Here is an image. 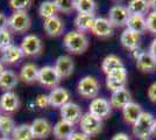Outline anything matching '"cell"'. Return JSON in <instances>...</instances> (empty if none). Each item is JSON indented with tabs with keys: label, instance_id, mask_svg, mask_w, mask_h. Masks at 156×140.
I'll list each match as a JSON object with an SVG mask.
<instances>
[{
	"label": "cell",
	"instance_id": "cell-19",
	"mask_svg": "<svg viewBox=\"0 0 156 140\" xmlns=\"http://www.w3.org/2000/svg\"><path fill=\"white\" fill-rule=\"evenodd\" d=\"M75 133V125L68 121L59 120L52 127V134L57 140H69V138Z\"/></svg>",
	"mask_w": 156,
	"mask_h": 140
},
{
	"label": "cell",
	"instance_id": "cell-6",
	"mask_svg": "<svg viewBox=\"0 0 156 140\" xmlns=\"http://www.w3.org/2000/svg\"><path fill=\"white\" fill-rule=\"evenodd\" d=\"M20 47H21L22 52L25 53V55H27V56H36L43 49V45H42L41 39L37 35H34V34L26 35L22 39V42H21Z\"/></svg>",
	"mask_w": 156,
	"mask_h": 140
},
{
	"label": "cell",
	"instance_id": "cell-42",
	"mask_svg": "<svg viewBox=\"0 0 156 140\" xmlns=\"http://www.w3.org/2000/svg\"><path fill=\"white\" fill-rule=\"evenodd\" d=\"M149 53H150V55H151V56H153V57H154V59L156 60V38L153 41H151V43H150Z\"/></svg>",
	"mask_w": 156,
	"mask_h": 140
},
{
	"label": "cell",
	"instance_id": "cell-39",
	"mask_svg": "<svg viewBox=\"0 0 156 140\" xmlns=\"http://www.w3.org/2000/svg\"><path fill=\"white\" fill-rule=\"evenodd\" d=\"M147 95H148V98L150 99V102L156 103V82L150 84V87L148 88V91H147Z\"/></svg>",
	"mask_w": 156,
	"mask_h": 140
},
{
	"label": "cell",
	"instance_id": "cell-38",
	"mask_svg": "<svg viewBox=\"0 0 156 140\" xmlns=\"http://www.w3.org/2000/svg\"><path fill=\"white\" fill-rule=\"evenodd\" d=\"M36 105L41 109H47L48 106H50V100H49V96L48 95H39L35 99Z\"/></svg>",
	"mask_w": 156,
	"mask_h": 140
},
{
	"label": "cell",
	"instance_id": "cell-40",
	"mask_svg": "<svg viewBox=\"0 0 156 140\" xmlns=\"http://www.w3.org/2000/svg\"><path fill=\"white\" fill-rule=\"evenodd\" d=\"M9 26V18H7L4 13L0 12V31L7 29Z\"/></svg>",
	"mask_w": 156,
	"mask_h": 140
},
{
	"label": "cell",
	"instance_id": "cell-26",
	"mask_svg": "<svg viewBox=\"0 0 156 140\" xmlns=\"http://www.w3.org/2000/svg\"><path fill=\"white\" fill-rule=\"evenodd\" d=\"M126 29H129L132 32L141 35L147 31L146 18L142 15H130L127 23H126Z\"/></svg>",
	"mask_w": 156,
	"mask_h": 140
},
{
	"label": "cell",
	"instance_id": "cell-11",
	"mask_svg": "<svg viewBox=\"0 0 156 140\" xmlns=\"http://www.w3.org/2000/svg\"><path fill=\"white\" fill-rule=\"evenodd\" d=\"M134 57L136 61V68L142 73H153L156 69V60L150 55L149 52L135 50Z\"/></svg>",
	"mask_w": 156,
	"mask_h": 140
},
{
	"label": "cell",
	"instance_id": "cell-10",
	"mask_svg": "<svg viewBox=\"0 0 156 140\" xmlns=\"http://www.w3.org/2000/svg\"><path fill=\"white\" fill-rule=\"evenodd\" d=\"M112 106H111L110 100L105 99V98H94L91 100L90 105H89V113H91L92 116L97 117L99 119L106 118L107 116H110Z\"/></svg>",
	"mask_w": 156,
	"mask_h": 140
},
{
	"label": "cell",
	"instance_id": "cell-1",
	"mask_svg": "<svg viewBox=\"0 0 156 140\" xmlns=\"http://www.w3.org/2000/svg\"><path fill=\"white\" fill-rule=\"evenodd\" d=\"M63 46L72 54H83L89 48V40L84 33L78 31H70L64 35Z\"/></svg>",
	"mask_w": 156,
	"mask_h": 140
},
{
	"label": "cell",
	"instance_id": "cell-24",
	"mask_svg": "<svg viewBox=\"0 0 156 140\" xmlns=\"http://www.w3.org/2000/svg\"><path fill=\"white\" fill-rule=\"evenodd\" d=\"M127 9L130 15H142L149 14L150 4L147 0H132L127 5Z\"/></svg>",
	"mask_w": 156,
	"mask_h": 140
},
{
	"label": "cell",
	"instance_id": "cell-49",
	"mask_svg": "<svg viewBox=\"0 0 156 140\" xmlns=\"http://www.w3.org/2000/svg\"><path fill=\"white\" fill-rule=\"evenodd\" d=\"M147 140H148V139H147Z\"/></svg>",
	"mask_w": 156,
	"mask_h": 140
},
{
	"label": "cell",
	"instance_id": "cell-34",
	"mask_svg": "<svg viewBox=\"0 0 156 140\" xmlns=\"http://www.w3.org/2000/svg\"><path fill=\"white\" fill-rule=\"evenodd\" d=\"M55 2L58 8V12L62 13H71L75 9V1L72 0H56Z\"/></svg>",
	"mask_w": 156,
	"mask_h": 140
},
{
	"label": "cell",
	"instance_id": "cell-23",
	"mask_svg": "<svg viewBox=\"0 0 156 140\" xmlns=\"http://www.w3.org/2000/svg\"><path fill=\"white\" fill-rule=\"evenodd\" d=\"M142 109L141 106L132 102L129 104H127L126 106L122 109V116H124V119L127 124H130V125H134V123L137 120V118L141 116L142 113Z\"/></svg>",
	"mask_w": 156,
	"mask_h": 140
},
{
	"label": "cell",
	"instance_id": "cell-44",
	"mask_svg": "<svg viewBox=\"0 0 156 140\" xmlns=\"http://www.w3.org/2000/svg\"><path fill=\"white\" fill-rule=\"evenodd\" d=\"M150 4V9H153L154 12H156V0H151L149 1Z\"/></svg>",
	"mask_w": 156,
	"mask_h": 140
},
{
	"label": "cell",
	"instance_id": "cell-3",
	"mask_svg": "<svg viewBox=\"0 0 156 140\" xmlns=\"http://www.w3.org/2000/svg\"><path fill=\"white\" fill-rule=\"evenodd\" d=\"M78 93L84 98H97L100 90V85L97 78L93 76H85L78 82Z\"/></svg>",
	"mask_w": 156,
	"mask_h": 140
},
{
	"label": "cell",
	"instance_id": "cell-43",
	"mask_svg": "<svg viewBox=\"0 0 156 140\" xmlns=\"http://www.w3.org/2000/svg\"><path fill=\"white\" fill-rule=\"evenodd\" d=\"M111 140H130V139L126 133H117L115 135H113V138Z\"/></svg>",
	"mask_w": 156,
	"mask_h": 140
},
{
	"label": "cell",
	"instance_id": "cell-5",
	"mask_svg": "<svg viewBox=\"0 0 156 140\" xmlns=\"http://www.w3.org/2000/svg\"><path fill=\"white\" fill-rule=\"evenodd\" d=\"M32 25L30 16L26 11L14 12L9 18V28L15 33H25L27 32Z\"/></svg>",
	"mask_w": 156,
	"mask_h": 140
},
{
	"label": "cell",
	"instance_id": "cell-45",
	"mask_svg": "<svg viewBox=\"0 0 156 140\" xmlns=\"http://www.w3.org/2000/svg\"><path fill=\"white\" fill-rule=\"evenodd\" d=\"M6 69H5V67H4V63H2V61L0 60V75L4 73Z\"/></svg>",
	"mask_w": 156,
	"mask_h": 140
},
{
	"label": "cell",
	"instance_id": "cell-48",
	"mask_svg": "<svg viewBox=\"0 0 156 140\" xmlns=\"http://www.w3.org/2000/svg\"><path fill=\"white\" fill-rule=\"evenodd\" d=\"M1 116H2V114H1V113H0V117H1Z\"/></svg>",
	"mask_w": 156,
	"mask_h": 140
},
{
	"label": "cell",
	"instance_id": "cell-14",
	"mask_svg": "<svg viewBox=\"0 0 156 140\" xmlns=\"http://www.w3.org/2000/svg\"><path fill=\"white\" fill-rule=\"evenodd\" d=\"M55 70L56 73L58 74L59 78H68L70 77L73 73V69H75V62L72 60L70 56L68 55H62L59 56L58 59L55 62Z\"/></svg>",
	"mask_w": 156,
	"mask_h": 140
},
{
	"label": "cell",
	"instance_id": "cell-36",
	"mask_svg": "<svg viewBox=\"0 0 156 140\" xmlns=\"http://www.w3.org/2000/svg\"><path fill=\"white\" fill-rule=\"evenodd\" d=\"M32 1L29 0H11L9 6L14 9V12H20V11H26V8L30 6Z\"/></svg>",
	"mask_w": 156,
	"mask_h": 140
},
{
	"label": "cell",
	"instance_id": "cell-28",
	"mask_svg": "<svg viewBox=\"0 0 156 140\" xmlns=\"http://www.w3.org/2000/svg\"><path fill=\"white\" fill-rule=\"evenodd\" d=\"M121 67H125L124 63H122L121 59L117 55H107L101 63V69L106 75H108L112 71H114Z\"/></svg>",
	"mask_w": 156,
	"mask_h": 140
},
{
	"label": "cell",
	"instance_id": "cell-37",
	"mask_svg": "<svg viewBox=\"0 0 156 140\" xmlns=\"http://www.w3.org/2000/svg\"><path fill=\"white\" fill-rule=\"evenodd\" d=\"M146 23H147V31L156 35V12L154 11L149 12L146 18Z\"/></svg>",
	"mask_w": 156,
	"mask_h": 140
},
{
	"label": "cell",
	"instance_id": "cell-8",
	"mask_svg": "<svg viewBox=\"0 0 156 140\" xmlns=\"http://www.w3.org/2000/svg\"><path fill=\"white\" fill-rule=\"evenodd\" d=\"M130 14L127 9V6L124 5H114L108 11V20L113 25V27L126 26L127 21L129 19Z\"/></svg>",
	"mask_w": 156,
	"mask_h": 140
},
{
	"label": "cell",
	"instance_id": "cell-9",
	"mask_svg": "<svg viewBox=\"0 0 156 140\" xmlns=\"http://www.w3.org/2000/svg\"><path fill=\"white\" fill-rule=\"evenodd\" d=\"M37 82L43 87L54 89L61 82V78H59L58 74L56 73L55 68L51 66H46L40 69Z\"/></svg>",
	"mask_w": 156,
	"mask_h": 140
},
{
	"label": "cell",
	"instance_id": "cell-30",
	"mask_svg": "<svg viewBox=\"0 0 156 140\" xmlns=\"http://www.w3.org/2000/svg\"><path fill=\"white\" fill-rule=\"evenodd\" d=\"M12 139L13 140H34L30 125H28V124H21V125L15 127L13 134H12Z\"/></svg>",
	"mask_w": 156,
	"mask_h": 140
},
{
	"label": "cell",
	"instance_id": "cell-17",
	"mask_svg": "<svg viewBox=\"0 0 156 140\" xmlns=\"http://www.w3.org/2000/svg\"><path fill=\"white\" fill-rule=\"evenodd\" d=\"M91 32L99 38H108L113 34V25L107 18L99 16V18H96V20L93 22Z\"/></svg>",
	"mask_w": 156,
	"mask_h": 140
},
{
	"label": "cell",
	"instance_id": "cell-16",
	"mask_svg": "<svg viewBox=\"0 0 156 140\" xmlns=\"http://www.w3.org/2000/svg\"><path fill=\"white\" fill-rule=\"evenodd\" d=\"M26 55L22 52L21 47L14 46V45H11V46L6 47L5 49L1 50V61L4 63H7V64H14V63H18L22 60Z\"/></svg>",
	"mask_w": 156,
	"mask_h": 140
},
{
	"label": "cell",
	"instance_id": "cell-33",
	"mask_svg": "<svg viewBox=\"0 0 156 140\" xmlns=\"http://www.w3.org/2000/svg\"><path fill=\"white\" fill-rule=\"evenodd\" d=\"M126 83L127 82H124V81H119L115 80V78H111V77H106V87L107 89L113 92H117L121 89H125L126 88Z\"/></svg>",
	"mask_w": 156,
	"mask_h": 140
},
{
	"label": "cell",
	"instance_id": "cell-4",
	"mask_svg": "<svg viewBox=\"0 0 156 140\" xmlns=\"http://www.w3.org/2000/svg\"><path fill=\"white\" fill-rule=\"evenodd\" d=\"M79 127H80L83 133H85L89 137H92V135H97L101 132L103 121H101V119H99V118L87 112V113L83 114L82 119L79 121Z\"/></svg>",
	"mask_w": 156,
	"mask_h": 140
},
{
	"label": "cell",
	"instance_id": "cell-18",
	"mask_svg": "<svg viewBox=\"0 0 156 140\" xmlns=\"http://www.w3.org/2000/svg\"><path fill=\"white\" fill-rule=\"evenodd\" d=\"M120 42L126 49H128L130 52H135V50H139L141 45V35L134 33L129 29H125L120 36Z\"/></svg>",
	"mask_w": 156,
	"mask_h": 140
},
{
	"label": "cell",
	"instance_id": "cell-20",
	"mask_svg": "<svg viewBox=\"0 0 156 140\" xmlns=\"http://www.w3.org/2000/svg\"><path fill=\"white\" fill-rule=\"evenodd\" d=\"M132 93L128 89H121L117 92H113L110 98L111 106L115 109H124L127 104L132 103Z\"/></svg>",
	"mask_w": 156,
	"mask_h": 140
},
{
	"label": "cell",
	"instance_id": "cell-31",
	"mask_svg": "<svg viewBox=\"0 0 156 140\" xmlns=\"http://www.w3.org/2000/svg\"><path fill=\"white\" fill-rule=\"evenodd\" d=\"M58 12V8L56 6L55 1H43L39 7V14L46 19H50L56 16V14Z\"/></svg>",
	"mask_w": 156,
	"mask_h": 140
},
{
	"label": "cell",
	"instance_id": "cell-7",
	"mask_svg": "<svg viewBox=\"0 0 156 140\" xmlns=\"http://www.w3.org/2000/svg\"><path fill=\"white\" fill-rule=\"evenodd\" d=\"M59 112H61L62 120L68 121L72 125L79 123L82 117H83V112H82L80 106L73 102H69L65 105H63L59 109Z\"/></svg>",
	"mask_w": 156,
	"mask_h": 140
},
{
	"label": "cell",
	"instance_id": "cell-22",
	"mask_svg": "<svg viewBox=\"0 0 156 140\" xmlns=\"http://www.w3.org/2000/svg\"><path fill=\"white\" fill-rule=\"evenodd\" d=\"M39 71L40 69L37 68L36 64L34 63H26L20 70L19 78L23 83L27 84H32L34 82H36L39 78Z\"/></svg>",
	"mask_w": 156,
	"mask_h": 140
},
{
	"label": "cell",
	"instance_id": "cell-2",
	"mask_svg": "<svg viewBox=\"0 0 156 140\" xmlns=\"http://www.w3.org/2000/svg\"><path fill=\"white\" fill-rule=\"evenodd\" d=\"M155 118L149 112H142L133 125V134L140 140H147L153 134Z\"/></svg>",
	"mask_w": 156,
	"mask_h": 140
},
{
	"label": "cell",
	"instance_id": "cell-12",
	"mask_svg": "<svg viewBox=\"0 0 156 140\" xmlns=\"http://www.w3.org/2000/svg\"><path fill=\"white\" fill-rule=\"evenodd\" d=\"M34 139H46L52 133L51 124L46 118H36L30 124Z\"/></svg>",
	"mask_w": 156,
	"mask_h": 140
},
{
	"label": "cell",
	"instance_id": "cell-41",
	"mask_svg": "<svg viewBox=\"0 0 156 140\" xmlns=\"http://www.w3.org/2000/svg\"><path fill=\"white\" fill-rule=\"evenodd\" d=\"M69 140H91V138L85 133H83V132H75L69 138Z\"/></svg>",
	"mask_w": 156,
	"mask_h": 140
},
{
	"label": "cell",
	"instance_id": "cell-27",
	"mask_svg": "<svg viewBox=\"0 0 156 140\" xmlns=\"http://www.w3.org/2000/svg\"><path fill=\"white\" fill-rule=\"evenodd\" d=\"M94 20V14H77V16L75 18V26L78 29V32L84 33L91 31Z\"/></svg>",
	"mask_w": 156,
	"mask_h": 140
},
{
	"label": "cell",
	"instance_id": "cell-29",
	"mask_svg": "<svg viewBox=\"0 0 156 140\" xmlns=\"http://www.w3.org/2000/svg\"><path fill=\"white\" fill-rule=\"evenodd\" d=\"M75 9L78 14H94L97 9V2L93 0H76Z\"/></svg>",
	"mask_w": 156,
	"mask_h": 140
},
{
	"label": "cell",
	"instance_id": "cell-13",
	"mask_svg": "<svg viewBox=\"0 0 156 140\" xmlns=\"http://www.w3.org/2000/svg\"><path fill=\"white\" fill-rule=\"evenodd\" d=\"M20 107V99L13 91H6L0 96V110L6 113H13Z\"/></svg>",
	"mask_w": 156,
	"mask_h": 140
},
{
	"label": "cell",
	"instance_id": "cell-47",
	"mask_svg": "<svg viewBox=\"0 0 156 140\" xmlns=\"http://www.w3.org/2000/svg\"><path fill=\"white\" fill-rule=\"evenodd\" d=\"M0 140H13V139L9 138V137H0Z\"/></svg>",
	"mask_w": 156,
	"mask_h": 140
},
{
	"label": "cell",
	"instance_id": "cell-25",
	"mask_svg": "<svg viewBox=\"0 0 156 140\" xmlns=\"http://www.w3.org/2000/svg\"><path fill=\"white\" fill-rule=\"evenodd\" d=\"M19 76L12 70H5L0 75V88L2 90L11 91L12 89L18 85L19 83Z\"/></svg>",
	"mask_w": 156,
	"mask_h": 140
},
{
	"label": "cell",
	"instance_id": "cell-21",
	"mask_svg": "<svg viewBox=\"0 0 156 140\" xmlns=\"http://www.w3.org/2000/svg\"><path fill=\"white\" fill-rule=\"evenodd\" d=\"M43 29H44V32H46L49 36L56 38V36H59L61 34L63 33V31H64V23H63L62 19L56 15V16H54V18L46 19V20H44Z\"/></svg>",
	"mask_w": 156,
	"mask_h": 140
},
{
	"label": "cell",
	"instance_id": "cell-15",
	"mask_svg": "<svg viewBox=\"0 0 156 140\" xmlns=\"http://www.w3.org/2000/svg\"><path fill=\"white\" fill-rule=\"evenodd\" d=\"M49 96V100H50V106L52 107H61L65 105L66 103L70 102V92L62 87H56L54 88Z\"/></svg>",
	"mask_w": 156,
	"mask_h": 140
},
{
	"label": "cell",
	"instance_id": "cell-32",
	"mask_svg": "<svg viewBox=\"0 0 156 140\" xmlns=\"http://www.w3.org/2000/svg\"><path fill=\"white\" fill-rule=\"evenodd\" d=\"M15 123L14 120L7 116V114H2L0 117V134L2 137H9L12 135L15 130Z\"/></svg>",
	"mask_w": 156,
	"mask_h": 140
},
{
	"label": "cell",
	"instance_id": "cell-46",
	"mask_svg": "<svg viewBox=\"0 0 156 140\" xmlns=\"http://www.w3.org/2000/svg\"><path fill=\"white\" fill-rule=\"evenodd\" d=\"M153 134L156 135V119H155V123H154V127H153Z\"/></svg>",
	"mask_w": 156,
	"mask_h": 140
},
{
	"label": "cell",
	"instance_id": "cell-35",
	"mask_svg": "<svg viewBox=\"0 0 156 140\" xmlns=\"http://www.w3.org/2000/svg\"><path fill=\"white\" fill-rule=\"evenodd\" d=\"M12 40H13L12 33H11V31L8 28L0 31V50H2L6 47L11 46L12 45Z\"/></svg>",
	"mask_w": 156,
	"mask_h": 140
}]
</instances>
